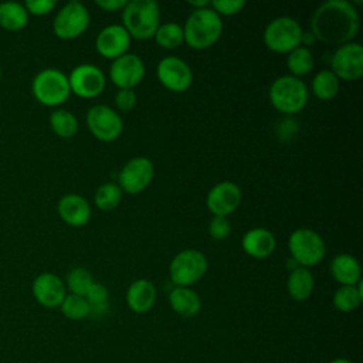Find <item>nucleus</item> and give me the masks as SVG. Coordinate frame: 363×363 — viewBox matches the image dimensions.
I'll return each mask as SVG.
<instances>
[{
  "label": "nucleus",
  "mask_w": 363,
  "mask_h": 363,
  "mask_svg": "<svg viewBox=\"0 0 363 363\" xmlns=\"http://www.w3.org/2000/svg\"><path fill=\"white\" fill-rule=\"evenodd\" d=\"M360 18L353 3L347 0L323 1L312 14L311 34L328 45H342L357 34Z\"/></svg>",
  "instance_id": "f257e3e1"
},
{
  "label": "nucleus",
  "mask_w": 363,
  "mask_h": 363,
  "mask_svg": "<svg viewBox=\"0 0 363 363\" xmlns=\"http://www.w3.org/2000/svg\"><path fill=\"white\" fill-rule=\"evenodd\" d=\"M221 31V17L211 7L193 10L183 26L184 41L194 50L211 47L220 38Z\"/></svg>",
  "instance_id": "f03ea898"
},
{
  "label": "nucleus",
  "mask_w": 363,
  "mask_h": 363,
  "mask_svg": "<svg viewBox=\"0 0 363 363\" xmlns=\"http://www.w3.org/2000/svg\"><path fill=\"white\" fill-rule=\"evenodd\" d=\"M159 23L160 10L155 0H130L122 9V26L133 38H153Z\"/></svg>",
  "instance_id": "7ed1b4c3"
},
{
  "label": "nucleus",
  "mask_w": 363,
  "mask_h": 363,
  "mask_svg": "<svg viewBox=\"0 0 363 363\" xmlns=\"http://www.w3.org/2000/svg\"><path fill=\"white\" fill-rule=\"evenodd\" d=\"M272 106L286 115H292L305 108L309 91L306 84L294 75H281L275 78L268 91Z\"/></svg>",
  "instance_id": "20e7f679"
},
{
  "label": "nucleus",
  "mask_w": 363,
  "mask_h": 363,
  "mask_svg": "<svg viewBox=\"0 0 363 363\" xmlns=\"http://www.w3.org/2000/svg\"><path fill=\"white\" fill-rule=\"evenodd\" d=\"M34 98L45 106H57L64 104L69 94L68 77L57 68H44L35 74L31 82Z\"/></svg>",
  "instance_id": "39448f33"
},
{
  "label": "nucleus",
  "mask_w": 363,
  "mask_h": 363,
  "mask_svg": "<svg viewBox=\"0 0 363 363\" xmlns=\"http://www.w3.org/2000/svg\"><path fill=\"white\" fill-rule=\"evenodd\" d=\"M291 258L299 267H312L319 264L326 252V245L320 234L312 228L301 227L291 233L288 238Z\"/></svg>",
  "instance_id": "423d86ee"
},
{
  "label": "nucleus",
  "mask_w": 363,
  "mask_h": 363,
  "mask_svg": "<svg viewBox=\"0 0 363 363\" xmlns=\"http://www.w3.org/2000/svg\"><path fill=\"white\" fill-rule=\"evenodd\" d=\"M207 257L194 248H186L177 252L169 265V275L174 286H191L207 272Z\"/></svg>",
  "instance_id": "0eeeda50"
},
{
  "label": "nucleus",
  "mask_w": 363,
  "mask_h": 363,
  "mask_svg": "<svg viewBox=\"0 0 363 363\" xmlns=\"http://www.w3.org/2000/svg\"><path fill=\"white\" fill-rule=\"evenodd\" d=\"M262 37L271 51L289 52L302 45L303 30L298 20L289 16H279L267 24Z\"/></svg>",
  "instance_id": "6e6552de"
},
{
  "label": "nucleus",
  "mask_w": 363,
  "mask_h": 363,
  "mask_svg": "<svg viewBox=\"0 0 363 363\" xmlns=\"http://www.w3.org/2000/svg\"><path fill=\"white\" fill-rule=\"evenodd\" d=\"M89 11L81 1L72 0L64 4L55 14L52 21L54 34L62 40L79 37L89 26Z\"/></svg>",
  "instance_id": "1a4fd4ad"
},
{
  "label": "nucleus",
  "mask_w": 363,
  "mask_h": 363,
  "mask_svg": "<svg viewBox=\"0 0 363 363\" xmlns=\"http://www.w3.org/2000/svg\"><path fill=\"white\" fill-rule=\"evenodd\" d=\"M86 126L89 132L102 142H112L123 132L121 115L108 105H94L86 112Z\"/></svg>",
  "instance_id": "9d476101"
},
{
  "label": "nucleus",
  "mask_w": 363,
  "mask_h": 363,
  "mask_svg": "<svg viewBox=\"0 0 363 363\" xmlns=\"http://www.w3.org/2000/svg\"><path fill=\"white\" fill-rule=\"evenodd\" d=\"M330 71L343 81H354L363 75V47L349 41L339 45L330 58Z\"/></svg>",
  "instance_id": "9b49d317"
},
{
  "label": "nucleus",
  "mask_w": 363,
  "mask_h": 363,
  "mask_svg": "<svg viewBox=\"0 0 363 363\" xmlns=\"http://www.w3.org/2000/svg\"><path fill=\"white\" fill-rule=\"evenodd\" d=\"M153 174L155 167L152 160L146 156H135L119 170L118 186L128 194H138L150 184Z\"/></svg>",
  "instance_id": "f8f14e48"
},
{
  "label": "nucleus",
  "mask_w": 363,
  "mask_h": 363,
  "mask_svg": "<svg viewBox=\"0 0 363 363\" xmlns=\"http://www.w3.org/2000/svg\"><path fill=\"white\" fill-rule=\"evenodd\" d=\"M156 75L160 84L173 92H183L189 89L193 82L190 65L176 55L162 58L156 67Z\"/></svg>",
  "instance_id": "ddd939ff"
},
{
  "label": "nucleus",
  "mask_w": 363,
  "mask_h": 363,
  "mask_svg": "<svg viewBox=\"0 0 363 363\" xmlns=\"http://www.w3.org/2000/svg\"><path fill=\"white\" fill-rule=\"evenodd\" d=\"M71 92L81 98H95L105 88V75L102 69L94 64H79L72 68L68 75Z\"/></svg>",
  "instance_id": "4468645a"
},
{
  "label": "nucleus",
  "mask_w": 363,
  "mask_h": 363,
  "mask_svg": "<svg viewBox=\"0 0 363 363\" xmlns=\"http://www.w3.org/2000/svg\"><path fill=\"white\" fill-rule=\"evenodd\" d=\"M145 77V64L138 54L126 52L115 60L109 67V78L119 88L133 89Z\"/></svg>",
  "instance_id": "2eb2a0df"
},
{
  "label": "nucleus",
  "mask_w": 363,
  "mask_h": 363,
  "mask_svg": "<svg viewBox=\"0 0 363 363\" xmlns=\"http://www.w3.org/2000/svg\"><path fill=\"white\" fill-rule=\"evenodd\" d=\"M241 203V189L238 184L230 180H223L214 184L206 197L207 208L214 216L227 217L233 211L237 210V207Z\"/></svg>",
  "instance_id": "dca6fc26"
},
{
  "label": "nucleus",
  "mask_w": 363,
  "mask_h": 363,
  "mask_svg": "<svg viewBox=\"0 0 363 363\" xmlns=\"http://www.w3.org/2000/svg\"><path fill=\"white\" fill-rule=\"evenodd\" d=\"M130 38L132 37L122 24H109L98 33L95 48L102 57L115 60L128 52Z\"/></svg>",
  "instance_id": "f3484780"
},
{
  "label": "nucleus",
  "mask_w": 363,
  "mask_h": 363,
  "mask_svg": "<svg viewBox=\"0 0 363 363\" xmlns=\"http://www.w3.org/2000/svg\"><path fill=\"white\" fill-rule=\"evenodd\" d=\"M31 291L34 299L44 308L60 306L67 295L65 282L52 272H43L37 275L33 281Z\"/></svg>",
  "instance_id": "a211bd4d"
},
{
  "label": "nucleus",
  "mask_w": 363,
  "mask_h": 363,
  "mask_svg": "<svg viewBox=\"0 0 363 363\" xmlns=\"http://www.w3.org/2000/svg\"><path fill=\"white\" fill-rule=\"evenodd\" d=\"M57 211L62 221L72 227L85 225L91 218V206L88 200L77 193L62 196L57 204Z\"/></svg>",
  "instance_id": "6ab92c4d"
},
{
  "label": "nucleus",
  "mask_w": 363,
  "mask_h": 363,
  "mask_svg": "<svg viewBox=\"0 0 363 363\" xmlns=\"http://www.w3.org/2000/svg\"><path fill=\"white\" fill-rule=\"evenodd\" d=\"M241 247L252 258H267L277 247V238L268 228L254 227L241 238Z\"/></svg>",
  "instance_id": "aec40b11"
},
{
  "label": "nucleus",
  "mask_w": 363,
  "mask_h": 363,
  "mask_svg": "<svg viewBox=\"0 0 363 363\" xmlns=\"http://www.w3.org/2000/svg\"><path fill=\"white\" fill-rule=\"evenodd\" d=\"M156 302V286L146 278L135 279L126 289V303L132 312L145 313Z\"/></svg>",
  "instance_id": "412c9836"
},
{
  "label": "nucleus",
  "mask_w": 363,
  "mask_h": 363,
  "mask_svg": "<svg viewBox=\"0 0 363 363\" xmlns=\"http://www.w3.org/2000/svg\"><path fill=\"white\" fill-rule=\"evenodd\" d=\"M330 275L340 285H357L362 281V269L356 257L352 254H337L329 264Z\"/></svg>",
  "instance_id": "4be33fe9"
},
{
  "label": "nucleus",
  "mask_w": 363,
  "mask_h": 363,
  "mask_svg": "<svg viewBox=\"0 0 363 363\" xmlns=\"http://www.w3.org/2000/svg\"><path fill=\"white\" fill-rule=\"evenodd\" d=\"M169 303L172 309L183 318L197 315L201 308L200 296L190 286H174L169 294Z\"/></svg>",
  "instance_id": "5701e85b"
},
{
  "label": "nucleus",
  "mask_w": 363,
  "mask_h": 363,
  "mask_svg": "<svg viewBox=\"0 0 363 363\" xmlns=\"http://www.w3.org/2000/svg\"><path fill=\"white\" fill-rule=\"evenodd\" d=\"M313 275L305 267H295L291 269L286 279V291L294 301H306L313 291Z\"/></svg>",
  "instance_id": "b1692460"
},
{
  "label": "nucleus",
  "mask_w": 363,
  "mask_h": 363,
  "mask_svg": "<svg viewBox=\"0 0 363 363\" xmlns=\"http://www.w3.org/2000/svg\"><path fill=\"white\" fill-rule=\"evenodd\" d=\"M28 23V13L24 4L17 1L0 3V27L7 31H18Z\"/></svg>",
  "instance_id": "393cba45"
},
{
  "label": "nucleus",
  "mask_w": 363,
  "mask_h": 363,
  "mask_svg": "<svg viewBox=\"0 0 363 363\" xmlns=\"http://www.w3.org/2000/svg\"><path fill=\"white\" fill-rule=\"evenodd\" d=\"M363 299L362 281L357 285H340L333 294V305L340 312L356 311Z\"/></svg>",
  "instance_id": "a878e982"
},
{
  "label": "nucleus",
  "mask_w": 363,
  "mask_h": 363,
  "mask_svg": "<svg viewBox=\"0 0 363 363\" xmlns=\"http://www.w3.org/2000/svg\"><path fill=\"white\" fill-rule=\"evenodd\" d=\"M315 64L313 54L306 45H299L288 52L286 57V67L289 71V75L301 78L302 75H306L312 71Z\"/></svg>",
  "instance_id": "bb28decb"
},
{
  "label": "nucleus",
  "mask_w": 363,
  "mask_h": 363,
  "mask_svg": "<svg viewBox=\"0 0 363 363\" xmlns=\"http://www.w3.org/2000/svg\"><path fill=\"white\" fill-rule=\"evenodd\" d=\"M340 81L330 69H320L312 79L311 88L316 98L326 101L332 99L339 91Z\"/></svg>",
  "instance_id": "cd10ccee"
},
{
  "label": "nucleus",
  "mask_w": 363,
  "mask_h": 363,
  "mask_svg": "<svg viewBox=\"0 0 363 363\" xmlns=\"http://www.w3.org/2000/svg\"><path fill=\"white\" fill-rule=\"evenodd\" d=\"M50 126L57 136L62 139H68L77 133L78 121L71 111L55 109L50 115Z\"/></svg>",
  "instance_id": "c85d7f7f"
},
{
  "label": "nucleus",
  "mask_w": 363,
  "mask_h": 363,
  "mask_svg": "<svg viewBox=\"0 0 363 363\" xmlns=\"http://www.w3.org/2000/svg\"><path fill=\"white\" fill-rule=\"evenodd\" d=\"M153 38L163 48H169V50L176 48L184 41L183 27L174 21H167V23L159 24Z\"/></svg>",
  "instance_id": "c756f323"
},
{
  "label": "nucleus",
  "mask_w": 363,
  "mask_h": 363,
  "mask_svg": "<svg viewBox=\"0 0 363 363\" xmlns=\"http://www.w3.org/2000/svg\"><path fill=\"white\" fill-rule=\"evenodd\" d=\"M122 194L123 191L121 190V187L118 186V183L113 182H106L102 183L94 194V203L96 204V207L99 210H113L115 207H118V204L122 200Z\"/></svg>",
  "instance_id": "7c9ffc66"
},
{
  "label": "nucleus",
  "mask_w": 363,
  "mask_h": 363,
  "mask_svg": "<svg viewBox=\"0 0 363 363\" xmlns=\"http://www.w3.org/2000/svg\"><path fill=\"white\" fill-rule=\"evenodd\" d=\"M60 309L62 315L71 320H81L89 316L91 313V306L88 301L84 296L74 295V294H67L65 298L62 299Z\"/></svg>",
  "instance_id": "2f4dec72"
},
{
  "label": "nucleus",
  "mask_w": 363,
  "mask_h": 363,
  "mask_svg": "<svg viewBox=\"0 0 363 363\" xmlns=\"http://www.w3.org/2000/svg\"><path fill=\"white\" fill-rule=\"evenodd\" d=\"M92 282H94V278L86 268L75 267L67 275L65 288H68V291L74 295L85 296V294L89 289V286L92 285Z\"/></svg>",
  "instance_id": "473e14b6"
},
{
  "label": "nucleus",
  "mask_w": 363,
  "mask_h": 363,
  "mask_svg": "<svg viewBox=\"0 0 363 363\" xmlns=\"http://www.w3.org/2000/svg\"><path fill=\"white\" fill-rule=\"evenodd\" d=\"M84 298L88 301V303L91 306L89 316H101L104 312H106V309H108V289L104 284L94 281Z\"/></svg>",
  "instance_id": "72a5a7b5"
},
{
  "label": "nucleus",
  "mask_w": 363,
  "mask_h": 363,
  "mask_svg": "<svg viewBox=\"0 0 363 363\" xmlns=\"http://www.w3.org/2000/svg\"><path fill=\"white\" fill-rule=\"evenodd\" d=\"M231 233V223L227 217L214 216L208 224V234L214 240H225Z\"/></svg>",
  "instance_id": "f704fd0d"
},
{
  "label": "nucleus",
  "mask_w": 363,
  "mask_h": 363,
  "mask_svg": "<svg viewBox=\"0 0 363 363\" xmlns=\"http://www.w3.org/2000/svg\"><path fill=\"white\" fill-rule=\"evenodd\" d=\"M211 9L221 16H234L245 7L244 0H213L210 1Z\"/></svg>",
  "instance_id": "c9c22d12"
},
{
  "label": "nucleus",
  "mask_w": 363,
  "mask_h": 363,
  "mask_svg": "<svg viewBox=\"0 0 363 363\" xmlns=\"http://www.w3.org/2000/svg\"><path fill=\"white\" fill-rule=\"evenodd\" d=\"M113 101H115V105L118 109L126 112V111H132L136 106L138 95L133 89L119 88L113 96Z\"/></svg>",
  "instance_id": "e433bc0d"
},
{
  "label": "nucleus",
  "mask_w": 363,
  "mask_h": 363,
  "mask_svg": "<svg viewBox=\"0 0 363 363\" xmlns=\"http://www.w3.org/2000/svg\"><path fill=\"white\" fill-rule=\"evenodd\" d=\"M55 6H57L55 0H27L24 3L27 13L33 16H45L50 11H52Z\"/></svg>",
  "instance_id": "4c0bfd02"
},
{
  "label": "nucleus",
  "mask_w": 363,
  "mask_h": 363,
  "mask_svg": "<svg viewBox=\"0 0 363 363\" xmlns=\"http://www.w3.org/2000/svg\"><path fill=\"white\" fill-rule=\"evenodd\" d=\"M128 0H96L95 4L105 11H122Z\"/></svg>",
  "instance_id": "58836bf2"
},
{
  "label": "nucleus",
  "mask_w": 363,
  "mask_h": 363,
  "mask_svg": "<svg viewBox=\"0 0 363 363\" xmlns=\"http://www.w3.org/2000/svg\"><path fill=\"white\" fill-rule=\"evenodd\" d=\"M189 4L193 6V10H197V9H204V7H208L210 6V1L208 0H189Z\"/></svg>",
  "instance_id": "ea45409f"
},
{
  "label": "nucleus",
  "mask_w": 363,
  "mask_h": 363,
  "mask_svg": "<svg viewBox=\"0 0 363 363\" xmlns=\"http://www.w3.org/2000/svg\"><path fill=\"white\" fill-rule=\"evenodd\" d=\"M329 363H352L349 359H345V357H336L333 360H330Z\"/></svg>",
  "instance_id": "a19ab883"
},
{
  "label": "nucleus",
  "mask_w": 363,
  "mask_h": 363,
  "mask_svg": "<svg viewBox=\"0 0 363 363\" xmlns=\"http://www.w3.org/2000/svg\"><path fill=\"white\" fill-rule=\"evenodd\" d=\"M0 78H1V67H0Z\"/></svg>",
  "instance_id": "79ce46f5"
}]
</instances>
